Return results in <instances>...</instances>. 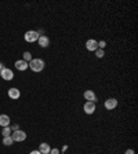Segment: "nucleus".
I'll use <instances>...</instances> for the list:
<instances>
[{"instance_id": "obj_1", "label": "nucleus", "mask_w": 138, "mask_h": 154, "mask_svg": "<svg viewBox=\"0 0 138 154\" xmlns=\"http://www.w3.org/2000/svg\"><path fill=\"white\" fill-rule=\"evenodd\" d=\"M28 67H31V70L39 73V72H42L44 69V61L40 59V58H33L31 62L28 63Z\"/></svg>"}, {"instance_id": "obj_2", "label": "nucleus", "mask_w": 138, "mask_h": 154, "mask_svg": "<svg viewBox=\"0 0 138 154\" xmlns=\"http://www.w3.org/2000/svg\"><path fill=\"white\" fill-rule=\"evenodd\" d=\"M11 138L14 142H24L25 139H26V134H25L24 131H12V134H11Z\"/></svg>"}, {"instance_id": "obj_3", "label": "nucleus", "mask_w": 138, "mask_h": 154, "mask_svg": "<svg viewBox=\"0 0 138 154\" xmlns=\"http://www.w3.org/2000/svg\"><path fill=\"white\" fill-rule=\"evenodd\" d=\"M24 37L28 43H35L39 39V33H37V30H28Z\"/></svg>"}, {"instance_id": "obj_4", "label": "nucleus", "mask_w": 138, "mask_h": 154, "mask_svg": "<svg viewBox=\"0 0 138 154\" xmlns=\"http://www.w3.org/2000/svg\"><path fill=\"white\" fill-rule=\"evenodd\" d=\"M0 77L3 80H6V81H11L12 79H14V73H12L11 69H8V67H4L3 70L0 72Z\"/></svg>"}, {"instance_id": "obj_5", "label": "nucleus", "mask_w": 138, "mask_h": 154, "mask_svg": "<svg viewBox=\"0 0 138 154\" xmlns=\"http://www.w3.org/2000/svg\"><path fill=\"white\" fill-rule=\"evenodd\" d=\"M86 50L87 51H91V52H95L98 50V43H97V40L94 39H88L86 41Z\"/></svg>"}, {"instance_id": "obj_6", "label": "nucleus", "mask_w": 138, "mask_h": 154, "mask_svg": "<svg viewBox=\"0 0 138 154\" xmlns=\"http://www.w3.org/2000/svg\"><path fill=\"white\" fill-rule=\"evenodd\" d=\"M118 105H119L118 99H115V98H109L104 102V106H105V109H108V110H113V109H116Z\"/></svg>"}, {"instance_id": "obj_7", "label": "nucleus", "mask_w": 138, "mask_h": 154, "mask_svg": "<svg viewBox=\"0 0 138 154\" xmlns=\"http://www.w3.org/2000/svg\"><path fill=\"white\" fill-rule=\"evenodd\" d=\"M95 109H97V106H95L94 102H86L84 106H83V110H84L86 114H93L95 111Z\"/></svg>"}, {"instance_id": "obj_8", "label": "nucleus", "mask_w": 138, "mask_h": 154, "mask_svg": "<svg viewBox=\"0 0 138 154\" xmlns=\"http://www.w3.org/2000/svg\"><path fill=\"white\" fill-rule=\"evenodd\" d=\"M83 96H84V99H86V102H97V96H95L94 91H91V90H87V91H84V94H83Z\"/></svg>"}, {"instance_id": "obj_9", "label": "nucleus", "mask_w": 138, "mask_h": 154, "mask_svg": "<svg viewBox=\"0 0 138 154\" xmlns=\"http://www.w3.org/2000/svg\"><path fill=\"white\" fill-rule=\"evenodd\" d=\"M37 43H39V46L42 48H47L48 47V44H50V39H48L47 36H39V39H37Z\"/></svg>"}, {"instance_id": "obj_10", "label": "nucleus", "mask_w": 138, "mask_h": 154, "mask_svg": "<svg viewBox=\"0 0 138 154\" xmlns=\"http://www.w3.org/2000/svg\"><path fill=\"white\" fill-rule=\"evenodd\" d=\"M8 96L11 99H20L21 91L18 88H10V90H8Z\"/></svg>"}, {"instance_id": "obj_11", "label": "nucleus", "mask_w": 138, "mask_h": 154, "mask_svg": "<svg viewBox=\"0 0 138 154\" xmlns=\"http://www.w3.org/2000/svg\"><path fill=\"white\" fill-rule=\"evenodd\" d=\"M14 66H15L18 70L24 72V70H26L28 69V62H25L24 59H20V61H17V62L14 63Z\"/></svg>"}, {"instance_id": "obj_12", "label": "nucleus", "mask_w": 138, "mask_h": 154, "mask_svg": "<svg viewBox=\"0 0 138 154\" xmlns=\"http://www.w3.org/2000/svg\"><path fill=\"white\" fill-rule=\"evenodd\" d=\"M50 150H51V147H50V145H48V143H40L39 151L42 154H48V153H50Z\"/></svg>"}, {"instance_id": "obj_13", "label": "nucleus", "mask_w": 138, "mask_h": 154, "mask_svg": "<svg viewBox=\"0 0 138 154\" xmlns=\"http://www.w3.org/2000/svg\"><path fill=\"white\" fill-rule=\"evenodd\" d=\"M0 125L10 127V117L7 114H0Z\"/></svg>"}, {"instance_id": "obj_14", "label": "nucleus", "mask_w": 138, "mask_h": 154, "mask_svg": "<svg viewBox=\"0 0 138 154\" xmlns=\"http://www.w3.org/2000/svg\"><path fill=\"white\" fill-rule=\"evenodd\" d=\"M12 131L10 127H3V129H1V135H3V138H7V136H11Z\"/></svg>"}, {"instance_id": "obj_15", "label": "nucleus", "mask_w": 138, "mask_h": 154, "mask_svg": "<svg viewBox=\"0 0 138 154\" xmlns=\"http://www.w3.org/2000/svg\"><path fill=\"white\" fill-rule=\"evenodd\" d=\"M12 143H14V140H12L11 136H7V138H3V145L4 146H11Z\"/></svg>"}, {"instance_id": "obj_16", "label": "nucleus", "mask_w": 138, "mask_h": 154, "mask_svg": "<svg viewBox=\"0 0 138 154\" xmlns=\"http://www.w3.org/2000/svg\"><path fill=\"white\" fill-rule=\"evenodd\" d=\"M22 59H24L25 62L29 63L32 59H33V58H32V54H31V52H29V51H25V52H24V58H22Z\"/></svg>"}, {"instance_id": "obj_17", "label": "nucleus", "mask_w": 138, "mask_h": 154, "mask_svg": "<svg viewBox=\"0 0 138 154\" xmlns=\"http://www.w3.org/2000/svg\"><path fill=\"white\" fill-rule=\"evenodd\" d=\"M104 55H105V51H104V50H101V48H98V50L95 51V56H97L98 59H101V58H104Z\"/></svg>"}, {"instance_id": "obj_18", "label": "nucleus", "mask_w": 138, "mask_h": 154, "mask_svg": "<svg viewBox=\"0 0 138 154\" xmlns=\"http://www.w3.org/2000/svg\"><path fill=\"white\" fill-rule=\"evenodd\" d=\"M105 47H107V41H105V40H101V41H98V48L104 50Z\"/></svg>"}, {"instance_id": "obj_19", "label": "nucleus", "mask_w": 138, "mask_h": 154, "mask_svg": "<svg viewBox=\"0 0 138 154\" xmlns=\"http://www.w3.org/2000/svg\"><path fill=\"white\" fill-rule=\"evenodd\" d=\"M48 154H59V150L54 147V149H51V150H50V153H48Z\"/></svg>"}, {"instance_id": "obj_20", "label": "nucleus", "mask_w": 138, "mask_h": 154, "mask_svg": "<svg viewBox=\"0 0 138 154\" xmlns=\"http://www.w3.org/2000/svg\"><path fill=\"white\" fill-rule=\"evenodd\" d=\"M124 154H135V151L133 150V149H129V150H126V153Z\"/></svg>"}, {"instance_id": "obj_21", "label": "nucleus", "mask_w": 138, "mask_h": 154, "mask_svg": "<svg viewBox=\"0 0 138 154\" xmlns=\"http://www.w3.org/2000/svg\"><path fill=\"white\" fill-rule=\"evenodd\" d=\"M18 129H20V127L17 125V124H15V125H12V127H11V131H18Z\"/></svg>"}, {"instance_id": "obj_22", "label": "nucleus", "mask_w": 138, "mask_h": 154, "mask_svg": "<svg viewBox=\"0 0 138 154\" xmlns=\"http://www.w3.org/2000/svg\"><path fill=\"white\" fill-rule=\"evenodd\" d=\"M29 154H42V153H40L39 150H33V151H31V153H29Z\"/></svg>"}, {"instance_id": "obj_23", "label": "nucleus", "mask_w": 138, "mask_h": 154, "mask_svg": "<svg viewBox=\"0 0 138 154\" xmlns=\"http://www.w3.org/2000/svg\"><path fill=\"white\" fill-rule=\"evenodd\" d=\"M3 69H4V65H3V63H1V62H0V72L3 70Z\"/></svg>"}]
</instances>
